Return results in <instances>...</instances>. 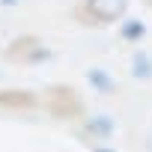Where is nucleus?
<instances>
[{
	"label": "nucleus",
	"instance_id": "nucleus-1",
	"mask_svg": "<svg viewBox=\"0 0 152 152\" xmlns=\"http://www.w3.org/2000/svg\"><path fill=\"white\" fill-rule=\"evenodd\" d=\"M90 9L99 21H110L116 15H122L125 9V0H90Z\"/></svg>",
	"mask_w": 152,
	"mask_h": 152
},
{
	"label": "nucleus",
	"instance_id": "nucleus-2",
	"mask_svg": "<svg viewBox=\"0 0 152 152\" xmlns=\"http://www.w3.org/2000/svg\"><path fill=\"white\" fill-rule=\"evenodd\" d=\"M134 75H137V78H140V75H143V78H149V75H152V72H149V63H146L143 54L134 57Z\"/></svg>",
	"mask_w": 152,
	"mask_h": 152
},
{
	"label": "nucleus",
	"instance_id": "nucleus-3",
	"mask_svg": "<svg viewBox=\"0 0 152 152\" xmlns=\"http://www.w3.org/2000/svg\"><path fill=\"white\" fill-rule=\"evenodd\" d=\"M93 152H116V149H107V146H96Z\"/></svg>",
	"mask_w": 152,
	"mask_h": 152
}]
</instances>
